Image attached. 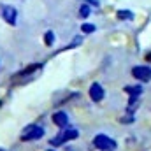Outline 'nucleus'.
<instances>
[{
    "label": "nucleus",
    "instance_id": "nucleus-1",
    "mask_svg": "<svg viewBox=\"0 0 151 151\" xmlns=\"http://www.w3.org/2000/svg\"><path fill=\"white\" fill-rule=\"evenodd\" d=\"M77 135H79V132H77V130L69 128V130H63L62 134H58L56 137H53L49 144H51V146H60V144H65V142H69V141L77 139Z\"/></svg>",
    "mask_w": 151,
    "mask_h": 151
},
{
    "label": "nucleus",
    "instance_id": "nucleus-2",
    "mask_svg": "<svg viewBox=\"0 0 151 151\" xmlns=\"http://www.w3.org/2000/svg\"><path fill=\"white\" fill-rule=\"evenodd\" d=\"M44 135V128L42 127H39V125H28L25 130H23V134H21V141L25 142V141H37Z\"/></svg>",
    "mask_w": 151,
    "mask_h": 151
},
{
    "label": "nucleus",
    "instance_id": "nucleus-3",
    "mask_svg": "<svg viewBox=\"0 0 151 151\" xmlns=\"http://www.w3.org/2000/svg\"><path fill=\"white\" fill-rule=\"evenodd\" d=\"M93 144H95L97 150H100V151H114L116 150V142H114L111 137L102 135V134L93 139Z\"/></svg>",
    "mask_w": 151,
    "mask_h": 151
},
{
    "label": "nucleus",
    "instance_id": "nucleus-4",
    "mask_svg": "<svg viewBox=\"0 0 151 151\" xmlns=\"http://www.w3.org/2000/svg\"><path fill=\"white\" fill-rule=\"evenodd\" d=\"M39 70H42V63H34V65H28L27 69H23L21 72H18L14 77V83L18 81H28V77H35Z\"/></svg>",
    "mask_w": 151,
    "mask_h": 151
},
{
    "label": "nucleus",
    "instance_id": "nucleus-5",
    "mask_svg": "<svg viewBox=\"0 0 151 151\" xmlns=\"http://www.w3.org/2000/svg\"><path fill=\"white\" fill-rule=\"evenodd\" d=\"M132 76H134L135 79H139V81L148 83V81H151V67H146V65H137V67H134V69H132Z\"/></svg>",
    "mask_w": 151,
    "mask_h": 151
},
{
    "label": "nucleus",
    "instance_id": "nucleus-6",
    "mask_svg": "<svg viewBox=\"0 0 151 151\" xmlns=\"http://www.w3.org/2000/svg\"><path fill=\"white\" fill-rule=\"evenodd\" d=\"M16 16H18V12H16V9L12 5H4L2 7V18L9 25H16Z\"/></svg>",
    "mask_w": 151,
    "mask_h": 151
},
{
    "label": "nucleus",
    "instance_id": "nucleus-7",
    "mask_svg": "<svg viewBox=\"0 0 151 151\" xmlns=\"http://www.w3.org/2000/svg\"><path fill=\"white\" fill-rule=\"evenodd\" d=\"M104 95H106V91H104V88H102L99 83H93V84L90 86V99H91L93 102H100V100L104 99Z\"/></svg>",
    "mask_w": 151,
    "mask_h": 151
},
{
    "label": "nucleus",
    "instance_id": "nucleus-8",
    "mask_svg": "<svg viewBox=\"0 0 151 151\" xmlns=\"http://www.w3.org/2000/svg\"><path fill=\"white\" fill-rule=\"evenodd\" d=\"M53 123L56 127H60V128H65L69 125V116L63 113V111H58V113L53 114Z\"/></svg>",
    "mask_w": 151,
    "mask_h": 151
},
{
    "label": "nucleus",
    "instance_id": "nucleus-9",
    "mask_svg": "<svg viewBox=\"0 0 151 151\" xmlns=\"http://www.w3.org/2000/svg\"><path fill=\"white\" fill-rule=\"evenodd\" d=\"M125 91H127L130 97H139V95L142 93V88H141V86H127Z\"/></svg>",
    "mask_w": 151,
    "mask_h": 151
},
{
    "label": "nucleus",
    "instance_id": "nucleus-10",
    "mask_svg": "<svg viewBox=\"0 0 151 151\" xmlns=\"http://www.w3.org/2000/svg\"><path fill=\"white\" fill-rule=\"evenodd\" d=\"M116 18L121 19V21H128V19L134 18V14H132L130 11H118V12H116Z\"/></svg>",
    "mask_w": 151,
    "mask_h": 151
},
{
    "label": "nucleus",
    "instance_id": "nucleus-11",
    "mask_svg": "<svg viewBox=\"0 0 151 151\" xmlns=\"http://www.w3.org/2000/svg\"><path fill=\"white\" fill-rule=\"evenodd\" d=\"M44 42H46V46H53V42H55V34L49 30V32H46V35H44Z\"/></svg>",
    "mask_w": 151,
    "mask_h": 151
},
{
    "label": "nucleus",
    "instance_id": "nucleus-12",
    "mask_svg": "<svg viewBox=\"0 0 151 151\" xmlns=\"http://www.w3.org/2000/svg\"><path fill=\"white\" fill-rule=\"evenodd\" d=\"M81 32H83V34H91V32H95V25L84 23V25L81 27Z\"/></svg>",
    "mask_w": 151,
    "mask_h": 151
},
{
    "label": "nucleus",
    "instance_id": "nucleus-13",
    "mask_svg": "<svg viewBox=\"0 0 151 151\" xmlns=\"http://www.w3.org/2000/svg\"><path fill=\"white\" fill-rule=\"evenodd\" d=\"M88 14H90V7L84 4V5H81V9H79V16L81 18H88Z\"/></svg>",
    "mask_w": 151,
    "mask_h": 151
},
{
    "label": "nucleus",
    "instance_id": "nucleus-14",
    "mask_svg": "<svg viewBox=\"0 0 151 151\" xmlns=\"http://www.w3.org/2000/svg\"><path fill=\"white\" fill-rule=\"evenodd\" d=\"M146 60H148V62H150V60H151V53H150V55H148V56H146Z\"/></svg>",
    "mask_w": 151,
    "mask_h": 151
},
{
    "label": "nucleus",
    "instance_id": "nucleus-15",
    "mask_svg": "<svg viewBox=\"0 0 151 151\" xmlns=\"http://www.w3.org/2000/svg\"><path fill=\"white\" fill-rule=\"evenodd\" d=\"M47 151H53V150H47Z\"/></svg>",
    "mask_w": 151,
    "mask_h": 151
},
{
    "label": "nucleus",
    "instance_id": "nucleus-16",
    "mask_svg": "<svg viewBox=\"0 0 151 151\" xmlns=\"http://www.w3.org/2000/svg\"><path fill=\"white\" fill-rule=\"evenodd\" d=\"M0 106H2V102H0Z\"/></svg>",
    "mask_w": 151,
    "mask_h": 151
},
{
    "label": "nucleus",
    "instance_id": "nucleus-17",
    "mask_svg": "<svg viewBox=\"0 0 151 151\" xmlns=\"http://www.w3.org/2000/svg\"><path fill=\"white\" fill-rule=\"evenodd\" d=\"M0 151H2V150H0Z\"/></svg>",
    "mask_w": 151,
    "mask_h": 151
}]
</instances>
